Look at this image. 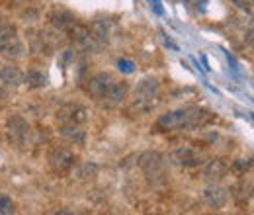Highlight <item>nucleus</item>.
<instances>
[{
	"label": "nucleus",
	"instance_id": "1",
	"mask_svg": "<svg viewBox=\"0 0 254 215\" xmlns=\"http://www.w3.org/2000/svg\"><path fill=\"white\" fill-rule=\"evenodd\" d=\"M209 120H211V114L207 110L197 108V106H190V108H182V110L162 114L157 125L162 131H191V129L203 127Z\"/></svg>",
	"mask_w": 254,
	"mask_h": 215
},
{
	"label": "nucleus",
	"instance_id": "2",
	"mask_svg": "<svg viewBox=\"0 0 254 215\" xmlns=\"http://www.w3.org/2000/svg\"><path fill=\"white\" fill-rule=\"evenodd\" d=\"M139 166L143 168V172L147 174V178L153 184L164 182V156L157 151H145L139 154Z\"/></svg>",
	"mask_w": 254,
	"mask_h": 215
},
{
	"label": "nucleus",
	"instance_id": "3",
	"mask_svg": "<svg viewBox=\"0 0 254 215\" xmlns=\"http://www.w3.org/2000/svg\"><path fill=\"white\" fill-rule=\"evenodd\" d=\"M47 162H49L53 172L64 174L76 164V154L72 153L70 149H66V147H53L47 154Z\"/></svg>",
	"mask_w": 254,
	"mask_h": 215
},
{
	"label": "nucleus",
	"instance_id": "4",
	"mask_svg": "<svg viewBox=\"0 0 254 215\" xmlns=\"http://www.w3.org/2000/svg\"><path fill=\"white\" fill-rule=\"evenodd\" d=\"M170 160L178 166H184V168H195L207 160V154L195 149V147H180V149L170 153Z\"/></svg>",
	"mask_w": 254,
	"mask_h": 215
},
{
	"label": "nucleus",
	"instance_id": "5",
	"mask_svg": "<svg viewBox=\"0 0 254 215\" xmlns=\"http://www.w3.org/2000/svg\"><path fill=\"white\" fill-rule=\"evenodd\" d=\"M127 94H129L127 82H124V80H116V82H114L106 92L102 94L98 100H102V104H104L106 108H118V106H122V104L127 100Z\"/></svg>",
	"mask_w": 254,
	"mask_h": 215
},
{
	"label": "nucleus",
	"instance_id": "6",
	"mask_svg": "<svg viewBox=\"0 0 254 215\" xmlns=\"http://www.w3.org/2000/svg\"><path fill=\"white\" fill-rule=\"evenodd\" d=\"M8 133H10V139H12L14 143L26 145V143H30L32 127H30V123L26 122L24 118L12 116V118H8Z\"/></svg>",
	"mask_w": 254,
	"mask_h": 215
},
{
	"label": "nucleus",
	"instance_id": "7",
	"mask_svg": "<svg viewBox=\"0 0 254 215\" xmlns=\"http://www.w3.org/2000/svg\"><path fill=\"white\" fill-rule=\"evenodd\" d=\"M116 80H118V78H116L112 72H98V74L90 76V78L86 80V92L90 94V96H94V98H100Z\"/></svg>",
	"mask_w": 254,
	"mask_h": 215
},
{
	"label": "nucleus",
	"instance_id": "8",
	"mask_svg": "<svg viewBox=\"0 0 254 215\" xmlns=\"http://www.w3.org/2000/svg\"><path fill=\"white\" fill-rule=\"evenodd\" d=\"M57 120L61 123H78V125H82V123L88 122V110L84 106H80V104H68V106L59 110Z\"/></svg>",
	"mask_w": 254,
	"mask_h": 215
},
{
	"label": "nucleus",
	"instance_id": "9",
	"mask_svg": "<svg viewBox=\"0 0 254 215\" xmlns=\"http://www.w3.org/2000/svg\"><path fill=\"white\" fill-rule=\"evenodd\" d=\"M203 164H205L203 166V180H207L209 184L221 182L229 172V164L223 158H213V160H207Z\"/></svg>",
	"mask_w": 254,
	"mask_h": 215
},
{
	"label": "nucleus",
	"instance_id": "10",
	"mask_svg": "<svg viewBox=\"0 0 254 215\" xmlns=\"http://www.w3.org/2000/svg\"><path fill=\"white\" fill-rule=\"evenodd\" d=\"M203 200H205L207 206H211L215 210H221V208L227 206V202H229V190L221 188L219 182H215V184L207 186L203 190Z\"/></svg>",
	"mask_w": 254,
	"mask_h": 215
},
{
	"label": "nucleus",
	"instance_id": "11",
	"mask_svg": "<svg viewBox=\"0 0 254 215\" xmlns=\"http://www.w3.org/2000/svg\"><path fill=\"white\" fill-rule=\"evenodd\" d=\"M137 98H143V100H151V102H157L159 104V96H160V82L153 76H147L143 78L139 84H137V90H135Z\"/></svg>",
	"mask_w": 254,
	"mask_h": 215
},
{
	"label": "nucleus",
	"instance_id": "12",
	"mask_svg": "<svg viewBox=\"0 0 254 215\" xmlns=\"http://www.w3.org/2000/svg\"><path fill=\"white\" fill-rule=\"evenodd\" d=\"M0 53H2L6 59L16 61V59H22V57L26 55V47H24V43L18 39V35H12V37L6 39L4 43H0Z\"/></svg>",
	"mask_w": 254,
	"mask_h": 215
},
{
	"label": "nucleus",
	"instance_id": "13",
	"mask_svg": "<svg viewBox=\"0 0 254 215\" xmlns=\"http://www.w3.org/2000/svg\"><path fill=\"white\" fill-rule=\"evenodd\" d=\"M0 82L8 88H16V86L24 84V72L14 65H6L0 69Z\"/></svg>",
	"mask_w": 254,
	"mask_h": 215
},
{
	"label": "nucleus",
	"instance_id": "14",
	"mask_svg": "<svg viewBox=\"0 0 254 215\" xmlns=\"http://www.w3.org/2000/svg\"><path fill=\"white\" fill-rule=\"evenodd\" d=\"M59 135L70 143H76V145H82L86 139V133L78 123H63L59 129Z\"/></svg>",
	"mask_w": 254,
	"mask_h": 215
},
{
	"label": "nucleus",
	"instance_id": "15",
	"mask_svg": "<svg viewBox=\"0 0 254 215\" xmlns=\"http://www.w3.org/2000/svg\"><path fill=\"white\" fill-rule=\"evenodd\" d=\"M74 22H76V18L68 10H63V8L53 10V14H51V24H53L55 30L59 31H66Z\"/></svg>",
	"mask_w": 254,
	"mask_h": 215
},
{
	"label": "nucleus",
	"instance_id": "16",
	"mask_svg": "<svg viewBox=\"0 0 254 215\" xmlns=\"http://www.w3.org/2000/svg\"><path fill=\"white\" fill-rule=\"evenodd\" d=\"M24 84L28 86V88H43L45 84H47V76L43 74V72H39V71H35V69H30L28 72H24Z\"/></svg>",
	"mask_w": 254,
	"mask_h": 215
},
{
	"label": "nucleus",
	"instance_id": "17",
	"mask_svg": "<svg viewBox=\"0 0 254 215\" xmlns=\"http://www.w3.org/2000/svg\"><path fill=\"white\" fill-rule=\"evenodd\" d=\"M90 33H92V37H94L100 45L108 43V39H110V28H108V22H106V20H96L94 24H92V28H90Z\"/></svg>",
	"mask_w": 254,
	"mask_h": 215
},
{
	"label": "nucleus",
	"instance_id": "18",
	"mask_svg": "<svg viewBox=\"0 0 254 215\" xmlns=\"http://www.w3.org/2000/svg\"><path fill=\"white\" fill-rule=\"evenodd\" d=\"M233 196L237 198V202L239 204H247L251 198H253V184L249 182H241V184H237L233 188Z\"/></svg>",
	"mask_w": 254,
	"mask_h": 215
},
{
	"label": "nucleus",
	"instance_id": "19",
	"mask_svg": "<svg viewBox=\"0 0 254 215\" xmlns=\"http://www.w3.org/2000/svg\"><path fill=\"white\" fill-rule=\"evenodd\" d=\"M12 35H16V28L10 22L0 20V43H4L6 39H10Z\"/></svg>",
	"mask_w": 254,
	"mask_h": 215
},
{
	"label": "nucleus",
	"instance_id": "20",
	"mask_svg": "<svg viewBox=\"0 0 254 215\" xmlns=\"http://www.w3.org/2000/svg\"><path fill=\"white\" fill-rule=\"evenodd\" d=\"M251 166H253V160H251V158H239V160L233 162L231 168H233L237 174H247V172L251 170Z\"/></svg>",
	"mask_w": 254,
	"mask_h": 215
},
{
	"label": "nucleus",
	"instance_id": "21",
	"mask_svg": "<svg viewBox=\"0 0 254 215\" xmlns=\"http://www.w3.org/2000/svg\"><path fill=\"white\" fill-rule=\"evenodd\" d=\"M0 214H14V202L4 194H0Z\"/></svg>",
	"mask_w": 254,
	"mask_h": 215
},
{
	"label": "nucleus",
	"instance_id": "22",
	"mask_svg": "<svg viewBox=\"0 0 254 215\" xmlns=\"http://www.w3.org/2000/svg\"><path fill=\"white\" fill-rule=\"evenodd\" d=\"M96 170H98V166L96 164H84L80 170H78V176L82 178V180H88V178H94L96 176Z\"/></svg>",
	"mask_w": 254,
	"mask_h": 215
},
{
	"label": "nucleus",
	"instance_id": "23",
	"mask_svg": "<svg viewBox=\"0 0 254 215\" xmlns=\"http://www.w3.org/2000/svg\"><path fill=\"white\" fill-rule=\"evenodd\" d=\"M118 69H120L122 72H126V74H131V72L135 71V65H133V61H127V59H120V61H118Z\"/></svg>",
	"mask_w": 254,
	"mask_h": 215
},
{
	"label": "nucleus",
	"instance_id": "24",
	"mask_svg": "<svg viewBox=\"0 0 254 215\" xmlns=\"http://www.w3.org/2000/svg\"><path fill=\"white\" fill-rule=\"evenodd\" d=\"M233 2H235V4L239 6V8H243V10H247L249 14L253 12V6H251L253 2H249V0H233Z\"/></svg>",
	"mask_w": 254,
	"mask_h": 215
},
{
	"label": "nucleus",
	"instance_id": "25",
	"mask_svg": "<svg viewBox=\"0 0 254 215\" xmlns=\"http://www.w3.org/2000/svg\"><path fill=\"white\" fill-rule=\"evenodd\" d=\"M153 8H155V12L157 14H162L164 10H162V6H160V0H153Z\"/></svg>",
	"mask_w": 254,
	"mask_h": 215
},
{
	"label": "nucleus",
	"instance_id": "26",
	"mask_svg": "<svg viewBox=\"0 0 254 215\" xmlns=\"http://www.w3.org/2000/svg\"><path fill=\"white\" fill-rule=\"evenodd\" d=\"M14 2H16V4H30L32 0H14Z\"/></svg>",
	"mask_w": 254,
	"mask_h": 215
},
{
	"label": "nucleus",
	"instance_id": "27",
	"mask_svg": "<svg viewBox=\"0 0 254 215\" xmlns=\"http://www.w3.org/2000/svg\"><path fill=\"white\" fill-rule=\"evenodd\" d=\"M188 2H195V0H188Z\"/></svg>",
	"mask_w": 254,
	"mask_h": 215
},
{
	"label": "nucleus",
	"instance_id": "28",
	"mask_svg": "<svg viewBox=\"0 0 254 215\" xmlns=\"http://www.w3.org/2000/svg\"><path fill=\"white\" fill-rule=\"evenodd\" d=\"M249 2H253V0H249Z\"/></svg>",
	"mask_w": 254,
	"mask_h": 215
}]
</instances>
